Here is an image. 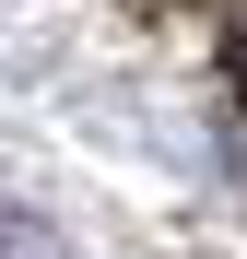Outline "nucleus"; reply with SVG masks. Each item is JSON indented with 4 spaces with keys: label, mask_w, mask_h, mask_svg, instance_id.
<instances>
[{
    "label": "nucleus",
    "mask_w": 247,
    "mask_h": 259,
    "mask_svg": "<svg viewBox=\"0 0 247 259\" xmlns=\"http://www.w3.org/2000/svg\"><path fill=\"white\" fill-rule=\"evenodd\" d=\"M235 71H247V35H235Z\"/></svg>",
    "instance_id": "1"
}]
</instances>
